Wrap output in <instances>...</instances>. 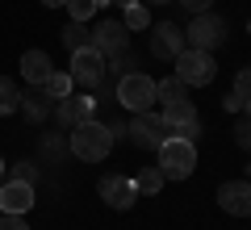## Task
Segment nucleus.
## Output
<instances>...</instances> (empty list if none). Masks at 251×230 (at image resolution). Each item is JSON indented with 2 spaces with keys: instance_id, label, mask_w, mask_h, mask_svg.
Wrapping results in <instances>:
<instances>
[{
  "instance_id": "35",
  "label": "nucleus",
  "mask_w": 251,
  "mask_h": 230,
  "mask_svg": "<svg viewBox=\"0 0 251 230\" xmlns=\"http://www.w3.org/2000/svg\"><path fill=\"white\" fill-rule=\"evenodd\" d=\"M151 4H172V0H151Z\"/></svg>"
},
{
  "instance_id": "17",
  "label": "nucleus",
  "mask_w": 251,
  "mask_h": 230,
  "mask_svg": "<svg viewBox=\"0 0 251 230\" xmlns=\"http://www.w3.org/2000/svg\"><path fill=\"white\" fill-rule=\"evenodd\" d=\"M63 46H67V51H84V46H92V29L84 26V21H67V26H63Z\"/></svg>"
},
{
  "instance_id": "11",
  "label": "nucleus",
  "mask_w": 251,
  "mask_h": 230,
  "mask_svg": "<svg viewBox=\"0 0 251 230\" xmlns=\"http://www.w3.org/2000/svg\"><path fill=\"white\" fill-rule=\"evenodd\" d=\"M97 193L105 197L109 209H117V213H126L130 205L138 201V184H134V180H126V176H100Z\"/></svg>"
},
{
  "instance_id": "14",
  "label": "nucleus",
  "mask_w": 251,
  "mask_h": 230,
  "mask_svg": "<svg viewBox=\"0 0 251 230\" xmlns=\"http://www.w3.org/2000/svg\"><path fill=\"white\" fill-rule=\"evenodd\" d=\"M54 105H59V101H50V97L42 92V84H34L29 92H21V105H17V109L25 113V122H29V126H42L46 117L54 113Z\"/></svg>"
},
{
  "instance_id": "1",
  "label": "nucleus",
  "mask_w": 251,
  "mask_h": 230,
  "mask_svg": "<svg viewBox=\"0 0 251 230\" xmlns=\"http://www.w3.org/2000/svg\"><path fill=\"white\" fill-rule=\"evenodd\" d=\"M67 151H72L75 159H84V163H100V159H109L113 138H109L105 122L88 117V122H80V126H72V130H67Z\"/></svg>"
},
{
  "instance_id": "32",
  "label": "nucleus",
  "mask_w": 251,
  "mask_h": 230,
  "mask_svg": "<svg viewBox=\"0 0 251 230\" xmlns=\"http://www.w3.org/2000/svg\"><path fill=\"white\" fill-rule=\"evenodd\" d=\"M46 9H63V4H67V0H42Z\"/></svg>"
},
{
  "instance_id": "7",
  "label": "nucleus",
  "mask_w": 251,
  "mask_h": 230,
  "mask_svg": "<svg viewBox=\"0 0 251 230\" xmlns=\"http://www.w3.org/2000/svg\"><path fill=\"white\" fill-rule=\"evenodd\" d=\"M105 76H109V59H105L100 51H92V46L72 51V80H75V84H84V88H97Z\"/></svg>"
},
{
  "instance_id": "6",
  "label": "nucleus",
  "mask_w": 251,
  "mask_h": 230,
  "mask_svg": "<svg viewBox=\"0 0 251 230\" xmlns=\"http://www.w3.org/2000/svg\"><path fill=\"white\" fill-rule=\"evenodd\" d=\"M126 138L134 142L138 151H159L163 147V138H168V126H163V117L159 113H134L130 117V126H126Z\"/></svg>"
},
{
  "instance_id": "33",
  "label": "nucleus",
  "mask_w": 251,
  "mask_h": 230,
  "mask_svg": "<svg viewBox=\"0 0 251 230\" xmlns=\"http://www.w3.org/2000/svg\"><path fill=\"white\" fill-rule=\"evenodd\" d=\"M109 4H113V0H97V9H109Z\"/></svg>"
},
{
  "instance_id": "9",
  "label": "nucleus",
  "mask_w": 251,
  "mask_h": 230,
  "mask_svg": "<svg viewBox=\"0 0 251 230\" xmlns=\"http://www.w3.org/2000/svg\"><path fill=\"white\" fill-rule=\"evenodd\" d=\"M184 29L176 26V21H155L151 26V54L155 59H176L180 51H184Z\"/></svg>"
},
{
  "instance_id": "34",
  "label": "nucleus",
  "mask_w": 251,
  "mask_h": 230,
  "mask_svg": "<svg viewBox=\"0 0 251 230\" xmlns=\"http://www.w3.org/2000/svg\"><path fill=\"white\" fill-rule=\"evenodd\" d=\"M113 4H122V9H126V4H134V0H113Z\"/></svg>"
},
{
  "instance_id": "24",
  "label": "nucleus",
  "mask_w": 251,
  "mask_h": 230,
  "mask_svg": "<svg viewBox=\"0 0 251 230\" xmlns=\"http://www.w3.org/2000/svg\"><path fill=\"white\" fill-rule=\"evenodd\" d=\"M42 155L50 163H59L63 155H67V138H59V134H42Z\"/></svg>"
},
{
  "instance_id": "3",
  "label": "nucleus",
  "mask_w": 251,
  "mask_h": 230,
  "mask_svg": "<svg viewBox=\"0 0 251 230\" xmlns=\"http://www.w3.org/2000/svg\"><path fill=\"white\" fill-rule=\"evenodd\" d=\"M172 63H176V76L188 84V88H209V84H214V76H218L214 54H209V51H193V46H184Z\"/></svg>"
},
{
  "instance_id": "25",
  "label": "nucleus",
  "mask_w": 251,
  "mask_h": 230,
  "mask_svg": "<svg viewBox=\"0 0 251 230\" xmlns=\"http://www.w3.org/2000/svg\"><path fill=\"white\" fill-rule=\"evenodd\" d=\"M63 9L72 13V21H88L92 13H97V0H67Z\"/></svg>"
},
{
  "instance_id": "12",
  "label": "nucleus",
  "mask_w": 251,
  "mask_h": 230,
  "mask_svg": "<svg viewBox=\"0 0 251 230\" xmlns=\"http://www.w3.org/2000/svg\"><path fill=\"white\" fill-rule=\"evenodd\" d=\"M218 205L234 218H251V180H226L218 188Z\"/></svg>"
},
{
  "instance_id": "10",
  "label": "nucleus",
  "mask_w": 251,
  "mask_h": 230,
  "mask_svg": "<svg viewBox=\"0 0 251 230\" xmlns=\"http://www.w3.org/2000/svg\"><path fill=\"white\" fill-rule=\"evenodd\" d=\"M88 117H97V97H75V92H67V97L54 105V122H59L63 130H72V126L88 122Z\"/></svg>"
},
{
  "instance_id": "15",
  "label": "nucleus",
  "mask_w": 251,
  "mask_h": 230,
  "mask_svg": "<svg viewBox=\"0 0 251 230\" xmlns=\"http://www.w3.org/2000/svg\"><path fill=\"white\" fill-rule=\"evenodd\" d=\"M163 126H168V134L172 130H180V126H188V122H197V105L188 97H180V101H163Z\"/></svg>"
},
{
  "instance_id": "26",
  "label": "nucleus",
  "mask_w": 251,
  "mask_h": 230,
  "mask_svg": "<svg viewBox=\"0 0 251 230\" xmlns=\"http://www.w3.org/2000/svg\"><path fill=\"white\" fill-rule=\"evenodd\" d=\"M13 180H25V184H34V180H38V163H34V159L13 163Z\"/></svg>"
},
{
  "instance_id": "36",
  "label": "nucleus",
  "mask_w": 251,
  "mask_h": 230,
  "mask_svg": "<svg viewBox=\"0 0 251 230\" xmlns=\"http://www.w3.org/2000/svg\"><path fill=\"white\" fill-rule=\"evenodd\" d=\"M0 176H4V159H0Z\"/></svg>"
},
{
  "instance_id": "23",
  "label": "nucleus",
  "mask_w": 251,
  "mask_h": 230,
  "mask_svg": "<svg viewBox=\"0 0 251 230\" xmlns=\"http://www.w3.org/2000/svg\"><path fill=\"white\" fill-rule=\"evenodd\" d=\"M138 67H143V63H138L130 51H122V54H113V59H109V71H113L117 80H122V76H130V71H138Z\"/></svg>"
},
{
  "instance_id": "8",
  "label": "nucleus",
  "mask_w": 251,
  "mask_h": 230,
  "mask_svg": "<svg viewBox=\"0 0 251 230\" xmlns=\"http://www.w3.org/2000/svg\"><path fill=\"white\" fill-rule=\"evenodd\" d=\"M92 51H100L105 59H113V54L130 51V29H126V21L105 17L97 29H92Z\"/></svg>"
},
{
  "instance_id": "13",
  "label": "nucleus",
  "mask_w": 251,
  "mask_h": 230,
  "mask_svg": "<svg viewBox=\"0 0 251 230\" xmlns=\"http://www.w3.org/2000/svg\"><path fill=\"white\" fill-rule=\"evenodd\" d=\"M29 205H34V184H25V180L0 184V213H25Z\"/></svg>"
},
{
  "instance_id": "19",
  "label": "nucleus",
  "mask_w": 251,
  "mask_h": 230,
  "mask_svg": "<svg viewBox=\"0 0 251 230\" xmlns=\"http://www.w3.org/2000/svg\"><path fill=\"white\" fill-rule=\"evenodd\" d=\"M17 105H21V92H17V84H13L9 76H0V117L17 113Z\"/></svg>"
},
{
  "instance_id": "20",
  "label": "nucleus",
  "mask_w": 251,
  "mask_h": 230,
  "mask_svg": "<svg viewBox=\"0 0 251 230\" xmlns=\"http://www.w3.org/2000/svg\"><path fill=\"white\" fill-rule=\"evenodd\" d=\"M155 97H159V101H180V97H188V84L180 80V76H168V80H155Z\"/></svg>"
},
{
  "instance_id": "37",
  "label": "nucleus",
  "mask_w": 251,
  "mask_h": 230,
  "mask_svg": "<svg viewBox=\"0 0 251 230\" xmlns=\"http://www.w3.org/2000/svg\"><path fill=\"white\" fill-rule=\"evenodd\" d=\"M247 180H251V163H247Z\"/></svg>"
},
{
  "instance_id": "4",
  "label": "nucleus",
  "mask_w": 251,
  "mask_h": 230,
  "mask_svg": "<svg viewBox=\"0 0 251 230\" xmlns=\"http://www.w3.org/2000/svg\"><path fill=\"white\" fill-rule=\"evenodd\" d=\"M155 101H159V97H155V80H151V76L130 71V76L117 80V105H122V109H130V113H147Z\"/></svg>"
},
{
  "instance_id": "2",
  "label": "nucleus",
  "mask_w": 251,
  "mask_h": 230,
  "mask_svg": "<svg viewBox=\"0 0 251 230\" xmlns=\"http://www.w3.org/2000/svg\"><path fill=\"white\" fill-rule=\"evenodd\" d=\"M155 155H159L163 180H188V176H193V168H197V147L184 142V138H176V134H168L163 147L155 151Z\"/></svg>"
},
{
  "instance_id": "5",
  "label": "nucleus",
  "mask_w": 251,
  "mask_h": 230,
  "mask_svg": "<svg viewBox=\"0 0 251 230\" xmlns=\"http://www.w3.org/2000/svg\"><path fill=\"white\" fill-rule=\"evenodd\" d=\"M184 42L193 46V51L214 54L218 46L226 42V21L218 17V13H193V21H188V29H184Z\"/></svg>"
},
{
  "instance_id": "18",
  "label": "nucleus",
  "mask_w": 251,
  "mask_h": 230,
  "mask_svg": "<svg viewBox=\"0 0 251 230\" xmlns=\"http://www.w3.org/2000/svg\"><path fill=\"white\" fill-rule=\"evenodd\" d=\"M72 71H50V76H46V80H42V92H46V97H50V101H63V97H67V92H72Z\"/></svg>"
},
{
  "instance_id": "28",
  "label": "nucleus",
  "mask_w": 251,
  "mask_h": 230,
  "mask_svg": "<svg viewBox=\"0 0 251 230\" xmlns=\"http://www.w3.org/2000/svg\"><path fill=\"white\" fill-rule=\"evenodd\" d=\"M234 92L251 101V63H247V67H239V76H234Z\"/></svg>"
},
{
  "instance_id": "21",
  "label": "nucleus",
  "mask_w": 251,
  "mask_h": 230,
  "mask_svg": "<svg viewBox=\"0 0 251 230\" xmlns=\"http://www.w3.org/2000/svg\"><path fill=\"white\" fill-rule=\"evenodd\" d=\"M126 29L134 34V29H151V13H147V4L143 0H134V4H126Z\"/></svg>"
},
{
  "instance_id": "38",
  "label": "nucleus",
  "mask_w": 251,
  "mask_h": 230,
  "mask_svg": "<svg viewBox=\"0 0 251 230\" xmlns=\"http://www.w3.org/2000/svg\"><path fill=\"white\" fill-rule=\"evenodd\" d=\"M247 34H251V17H247Z\"/></svg>"
},
{
  "instance_id": "30",
  "label": "nucleus",
  "mask_w": 251,
  "mask_h": 230,
  "mask_svg": "<svg viewBox=\"0 0 251 230\" xmlns=\"http://www.w3.org/2000/svg\"><path fill=\"white\" fill-rule=\"evenodd\" d=\"M222 105L230 109V113H251V101H247V97H239V92H230V97H226Z\"/></svg>"
},
{
  "instance_id": "16",
  "label": "nucleus",
  "mask_w": 251,
  "mask_h": 230,
  "mask_svg": "<svg viewBox=\"0 0 251 230\" xmlns=\"http://www.w3.org/2000/svg\"><path fill=\"white\" fill-rule=\"evenodd\" d=\"M21 76H25L29 84H42L46 76H50V54L46 51H25L21 54Z\"/></svg>"
},
{
  "instance_id": "31",
  "label": "nucleus",
  "mask_w": 251,
  "mask_h": 230,
  "mask_svg": "<svg viewBox=\"0 0 251 230\" xmlns=\"http://www.w3.org/2000/svg\"><path fill=\"white\" fill-rule=\"evenodd\" d=\"M180 4H184L188 13H209V4H214V0H180Z\"/></svg>"
},
{
  "instance_id": "27",
  "label": "nucleus",
  "mask_w": 251,
  "mask_h": 230,
  "mask_svg": "<svg viewBox=\"0 0 251 230\" xmlns=\"http://www.w3.org/2000/svg\"><path fill=\"white\" fill-rule=\"evenodd\" d=\"M234 142H239L243 151H251V113L239 117V126H234Z\"/></svg>"
},
{
  "instance_id": "22",
  "label": "nucleus",
  "mask_w": 251,
  "mask_h": 230,
  "mask_svg": "<svg viewBox=\"0 0 251 230\" xmlns=\"http://www.w3.org/2000/svg\"><path fill=\"white\" fill-rule=\"evenodd\" d=\"M134 184H138V193L151 197V193H159V188H163V172H159V168H143Z\"/></svg>"
},
{
  "instance_id": "29",
  "label": "nucleus",
  "mask_w": 251,
  "mask_h": 230,
  "mask_svg": "<svg viewBox=\"0 0 251 230\" xmlns=\"http://www.w3.org/2000/svg\"><path fill=\"white\" fill-rule=\"evenodd\" d=\"M0 230H29L25 213H0Z\"/></svg>"
}]
</instances>
